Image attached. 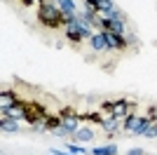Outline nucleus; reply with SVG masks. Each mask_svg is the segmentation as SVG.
<instances>
[{"label":"nucleus","instance_id":"obj_1","mask_svg":"<svg viewBox=\"0 0 157 155\" xmlns=\"http://www.w3.org/2000/svg\"><path fill=\"white\" fill-rule=\"evenodd\" d=\"M38 21L49 31H56V28H63V12L61 7L52 0H40L38 2Z\"/></svg>","mask_w":157,"mask_h":155},{"label":"nucleus","instance_id":"obj_2","mask_svg":"<svg viewBox=\"0 0 157 155\" xmlns=\"http://www.w3.org/2000/svg\"><path fill=\"white\" fill-rule=\"evenodd\" d=\"M59 115H61V125H63L71 134H75L80 127H82V115H80L75 108H71V106H66V108L59 110Z\"/></svg>","mask_w":157,"mask_h":155},{"label":"nucleus","instance_id":"obj_3","mask_svg":"<svg viewBox=\"0 0 157 155\" xmlns=\"http://www.w3.org/2000/svg\"><path fill=\"white\" fill-rule=\"evenodd\" d=\"M89 47L98 54H103V52H110V45H108V31H96L89 38Z\"/></svg>","mask_w":157,"mask_h":155},{"label":"nucleus","instance_id":"obj_4","mask_svg":"<svg viewBox=\"0 0 157 155\" xmlns=\"http://www.w3.org/2000/svg\"><path fill=\"white\" fill-rule=\"evenodd\" d=\"M63 33H66V40H68L71 45H75V47L85 42V35H82V31H80L78 21H71V24H66V26H63Z\"/></svg>","mask_w":157,"mask_h":155},{"label":"nucleus","instance_id":"obj_5","mask_svg":"<svg viewBox=\"0 0 157 155\" xmlns=\"http://www.w3.org/2000/svg\"><path fill=\"white\" fill-rule=\"evenodd\" d=\"M98 127H101L105 134H108V139H113V136H115L120 129H122V120H117V117H113V115H105L103 122L98 125Z\"/></svg>","mask_w":157,"mask_h":155},{"label":"nucleus","instance_id":"obj_6","mask_svg":"<svg viewBox=\"0 0 157 155\" xmlns=\"http://www.w3.org/2000/svg\"><path fill=\"white\" fill-rule=\"evenodd\" d=\"M108 45H110V52H127L129 42H127L124 35H117V33H108Z\"/></svg>","mask_w":157,"mask_h":155},{"label":"nucleus","instance_id":"obj_7","mask_svg":"<svg viewBox=\"0 0 157 155\" xmlns=\"http://www.w3.org/2000/svg\"><path fill=\"white\" fill-rule=\"evenodd\" d=\"M148 127H150V117L143 113V115H138L136 125H134V129H131V136H143Z\"/></svg>","mask_w":157,"mask_h":155},{"label":"nucleus","instance_id":"obj_8","mask_svg":"<svg viewBox=\"0 0 157 155\" xmlns=\"http://www.w3.org/2000/svg\"><path fill=\"white\" fill-rule=\"evenodd\" d=\"M94 136H96V134H94L92 127H80L78 132L73 134V141H75V143H87V141H92Z\"/></svg>","mask_w":157,"mask_h":155},{"label":"nucleus","instance_id":"obj_9","mask_svg":"<svg viewBox=\"0 0 157 155\" xmlns=\"http://www.w3.org/2000/svg\"><path fill=\"white\" fill-rule=\"evenodd\" d=\"M0 129H2V134H17V132H19V120L2 117V120H0Z\"/></svg>","mask_w":157,"mask_h":155},{"label":"nucleus","instance_id":"obj_10","mask_svg":"<svg viewBox=\"0 0 157 155\" xmlns=\"http://www.w3.org/2000/svg\"><path fill=\"white\" fill-rule=\"evenodd\" d=\"M89 155H117V146L110 141V143H105V146H96V148H92Z\"/></svg>","mask_w":157,"mask_h":155},{"label":"nucleus","instance_id":"obj_11","mask_svg":"<svg viewBox=\"0 0 157 155\" xmlns=\"http://www.w3.org/2000/svg\"><path fill=\"white\" fill-rule=\"evenodd\" d=\"M94 7H96V12H98V14H103V17H105V14H108V12H113V10H115L117 5H115L113 0H98V2H96Z\"/></svg>","mask_w":157,"mask_h":155},{"label":"nucleus","instance_id":"obj_12","mask_svg":"<svg viewBox=\"0 0 157 155\" xmlns=\"http://www.w3.org/2000/svg\"><path fill=\"white\" fill-rule=\"evenodd\" d=\"M56 5H59L61 12H66V14H78V12H80L78 5H75L73 0H56Z\"/></svg>","mask_w":157,"mask_h":155},{"label":"nucleus","instance_id":"obj_13","mask_svg":"<svg viewBox=\"0 0 157 155\" xmlns=\"http://www.w3.org/2000/svg\"><path fill=\"white\" fill-rule=\"evenodd\" d=\"M0 97H2V103H5V106H17V103L21 101V99H17V94H14L12 89H2Z\"/></svg>","mask_w":157,"mask_h":155},{"label":"nucleus","instance_id":"obj_14","mask_svg":"<svg viewBox=\"0 0 157 155\" xmlns=\"http://www.w3.org/2000/svg\"><path fill=\"white\" fill-rule=\"evenodd\" d=\"M138 115H141V113L131 110L129 115H127L124 120H122V129H124V132H131V129H134V125H136V120H138Z\"/></svg>","mask_w":157,"mask_h":155},{"label":"nucleus","instance_id":"obj_15","mask_svg":"<svg viewBox=\"0 0 157 155\" xmlns=\"http://www.w3.org/2000/svg\"><path fill=\"white\" fill-rule=\"evenodd\" d=\"M45 122H47V132H54L56 127H61V115H59V113H56V115L49 113V115L45 117Z\"/></svg>","mask_w":157,"mask_h":155},{"label":"nucleus","instance_id":"obj_16","mask_svg":"<svg viewBox=\"0 0 157 155\" xmlns=\"http://www.w3.org/2000/svg\"><path fill=\"white\" fill-rule=\"evenodd\" d=\"M80 115H82V120L94 122V125H101V122H103V117H105V115H101V113H80Z\"/></svg>","mask_w":157,"mask_h":155},{"label":"nucleus","instance_id":"obj_17","mask_svg":"<svg viewBox=\"0 0 157 155\" xmlns=\"http://www.w3.org/2000/svg\"><path fill=\"white\" fill-rule=\"evenodd\" d=\"M66 148L71 150V153H92V150H87L85 146H82V143H75V141H71V143H66Z\"/></svg>","mask_w":157,"mask_h":155},{"label":"nucleus","instance_id":"obj_18","mask_svg":"<svg viewBox=\"0 0 157 155\" xmlns=\"http://www.w3.org/2000/svg\"><path fill=\"white\" fill-rule=\"evenodd\" d=\"M31 129H33V132H38V134L47 132V122H45V117H42V120H38V122H33V125H31Z\"/></svg>","mask_w":157,"mask_h":155},{"label":"nucleus","instance_id":"obj_19","mask_svg":"<svg viewBox=\"0 0 157 155\" xmlns=\"http://www.w3.org/2000/svg\"><path fill=\"white\" fill-rule=\"evenodd\" d=\"M145 139H157V122H150V127L145 129Z\"/></svg>","mask_w":157,"mask_h":155},{"label":"nucleus","instance_id":"obj_20","mask_svg":"<svg viewBox=\"0 0 157 155\" xmlns=\"http://www.w3.org/2000/svg\"><path fill=\"white\" fill-rule=\"evenodd\" d=\"M52 134H54V136H59V139H66V136H71V132H68V129H66L63 125H61V127H56V129H54Z\"/></svg>","mask_w":157,"mask_h":155},{"label":"nucleus","instance_id":"obj_21","mask_svg":"<svg viewBox=\"0 0 157 155\" xmlns=\"http://www.w3.org/2000/svg\"><path fill=\"white\" fill-rule=\"evenodd\" d=\"M101 110L110 115V110H113V101H101Z\"/></svg>","mask_w":157,"mask_h":155},{"label":"nucleus","instance_id":"obj_22","mask_svg":"<svg viewBox=\"0 0 157 155\" xmlns=\"http://www.w3.org/2000/svg\"><path fill=\"white\" fill-rule=\"evenodd\" d=\"M124 38H127V42H129V45H136V42H138V38L134 35V33H127Z\"/></svg>","mask_w":157,"mask_h":155},{"label":"nucleus","instance_id":"obj_23","mask_svg":"<svg viewBox=\"0 0 157 155\" xmlns=\"http://www.w3.org/2000/svg\"><path fill=\"white\" fill-rule=\"evenodd\" d=\"M127 155H145V150H143V148H131Z\"/></svg>","mask_w":157,"mask_h":155},{"label":"nucleus","instance_id":"obj_24","mask_svg":"<svg viewBox=\"0 0 157 155\" xmlns=\"http://www.w3.org/2000/svg\"><path fill=\"white\" fill-rule=\"evenodd\" d=\"M49 153H54V155H75V153H66V150H56V148H52Z\"/></svg>","mask_w":157,"mask_h":155},{"label":"nucleus","instance_id":"obj_25","mask_svg":"<svg viewBox=\"0 0 157 155\" xmlns=\"http://www.w3.org/2000/svg\"><path fill=\"white\" fill-rule=\"evenodd\" d=\"M85 2H89V5H96V2H98V0H85Z\"/></svg>","mask_w":157,"mask_h":155},{"label":"nucleus","instance_id":"obj_26","mask_svg":"<svg viewBox=\"0 0 157 155\" xmlns=\"http://www.w3.org/2000/svg\"><path fill=\"white\" fill-rule=\"evenodd\" d=\"M17 2H24V0H17Z\"/></svg>","mask_w":157,"mask_h":155},{"label":"nucleus","instance_id":"obj_27","mask_svg":"<svg viewBox=\"0 0 157 155\" xmlns=\"http://www.w3.org/2000/svg\"><path fill=\"white\" fill-rule=\"evenodd\" d=\"M52 155H54V153H52Z\"/></svg>","mask_w":157,"mask_h":155}]
</instances>
